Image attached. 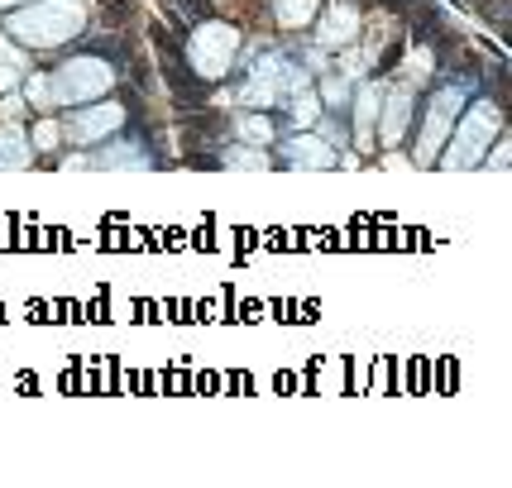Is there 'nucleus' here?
I'll return each instance as SVG.
<instances>
[{"label": "nucleus", "mask_w": 512, "mask_h": 488, "mask_svg": "<svg viewBox=\"0 0 512 488\" xmlns=\"http://www.w3.org/2000/svg\"><path fill=\"white\" fill-rule=\"evenodd\" d=\"M115 82V72L96 53H87V58H72V63H63L53 77H34L29 82V101L34 106H77V101H96V96H106Z\"/></svg>", "instance_id": "obj_1"}, {"label": "nucleus", "mask_w": 512, "mask_h": 488, "mask_svg": "<svg viewBox=\"0 0 512 488\" xmlns=\"http://www.w3.org/2000/svg\"><path fill=\"white\" fill-rule=\"evenodd\" d=\"M82 20H87V10L77 0H44V5L10 15V34L20 44H63L72 34H82Z\"/></svg>", "instance_id": "obj_2"}, {"label": "nucleus", "mask_w": 512, "mask_h": 488, "mask_svg": "<svg viewBox=\"0 0 512 488\" xmlns=\"http://www.w3.org/2000/svg\"><path fill=\"white\" fill-rule=\"evenodd\" d=\"M498 130H503V111L493 106V101H474V111L460 120V130H455V139H446V168L450 173H465V168H479L484 163V154H489V144L498 139Z\"/></svg>", "instance_id": "obj_3"}, {"label": "nucleus", "mask_w": 512, "mask_h": 488, "mask_svg": "<svg viewBox=\"0 0 512 488\" xmlns=\"http://www.w3.org/2000/svg\"><path fill=\"white\" fill-rule=\"evenodd\" d=\"M302 87H307V77H302V67L292 63V58L264 53L254 63V72L245 77V87H240V101L245 106H278L283 96H292V91H302Z\"/></svg>", "instance_id": "obj_4"}, {"label": "nucleus", "mask_w": 512, "mask_h": 488, "mask_svg": "<svg viewBox=\"0 0 512 488\" xmlns=\"http://www.w3.org/2000/svg\"><path fill=\"white\" fill-rule=\"evenodd\" d=\"M235 48H240V34L230 24H201L187 44V58H192V72L197 77H225L230 63H235Z\"/></svg>", "instance_id": "obj_5"}, {"label": "nucleus", "mask_w": 512, "mask_h": 488, "mask_svg": "<svg viewBox=\"0 0 512 488\" xmlns=\"http://www.w3.org/2000/svg\"><path fill=\"white\" fill-rule=\"evenodd\" d=\"M460 106H465V91H460V87H441L436 96H431V106H426V125H422V139H417V163H436V154L446 149L450 125H455Z\"/></svg>", "instance_id": "obj_6"}, {"label": "nucleus", "mask_w": 512, "mask_h": 488, "mask_svg": "<svg viewBox=\"0 0 512 488\" xmlns=\"http://www.w3.org/2000/svg\"><path fill=\"white\" fill-rule=\"evenodd\" d=\"M120 125H125V106L101 101V106H91V111L72 115V139H77V144H101V139H106V134H115Z\"/></svg>", "instance_id": "obj_7"}, {"label": "nucleus", "mask_w": 512, "mask_h": 488, "mask_svg": "<svg viewBox=\"0 0 512 488\" xmlns=\"http://www.w3.org/2000/svg\"><path fill=\"white\" fill-rule=\"evenodd\" d=\"M283 163L288 168H331L335 163V149L326 139H312V134H297L283 144Z\"/></svg>", "instance_id": "obj_8"}, {"label": "nucleus", "mask_w": 512, "mask_h": 488, "mask_svg": "<svg viewBox=\"0 0 512 488\" xmlns=\"http://www.w3.org/2000/svg\"><path fill=\"white\" fill-rule=\"evenodd\" d=\"M383 125H379V144H398L407 120H412V96L407 91H383Z\"/></svg>", "instance_id": "obj_9"}, {"label": "nucleus", "mask_w": 512, "mask_h": 488, "mask_svg": "<svg viewBox=\"0 0 512 488\" xmlns=\"http://www.w3.org/2000/svg\"><path fill=\"white\" fill-rule=\"evenodd\" d=\"M355 34H359V15L350 10V5L331 10V15H326V24L316 29V39H321V44H350Z\"/></svg>", "instance_id": "obj_10"}, {"label": "nucleus", "mask_w": 512, "mask_h": 488, "mask_svg": "<svg viewBox=\"0 0 512 488\" xmlns=\"http://www.w3.org/2000/svg\"><path fill=\"white\" fill-rule=\"evenodd\" d=\"M379 101H383L379 82H374V87H359V96H355V134H359V144H374V139H369V125H374V115H379Z\"/></svg>", "instance_id": "obj_11"}, {"label": "nucleus", "mask_w": 512, "mask_h": 488, "mask_svg": "<svg viewBox=\"0 0 512 488\" xmlns=\"http://www.w3.org/2000/svg\"><path fill=\"white\" fill-rule=\"evenodd\" d=\"M34 158V144L20 130H0V168H24Z\"/></svg>", "instance_id": "obj_12"}, {"label": "nucleus", "mask_w": 512, "mask_h": 488, "mask_svg": "<svg viewBox=\"0 0 512 488\" xmlns=\"http://www.w3.org/2000/svg\"><path fill=\"white\" fill-rule=\"evenodd\" d=\"M96 168H149V154L139 144H120V149H106V154L91 158Z\"/></svg>", "instance_id": "obj_13"}, {"label": "nucleus", "mask_w": 512, "mask_h": 488, "mask_svg": "<svg viewBox=\"0 0 512 488\" xmlns=\"http://www.w3.org/2000/svg\"><path fill=\"white\" fill-rule=\"evenodd\" d=\"M273 10H278V24H283V29H302V24H312L316 0H278Z\"/></svg>", "instance_id": "obj_14"}, {"label": "nucleus", "mask_w": 512, "mask_h": 488, "mask_svg": "<svg viewBox=\"0 0 512 488\" xmlns=\"http://www.w3.org/2000/svg\"><path fill=\"white\" fill-rule=\"evenodd\" d=\"M230 163L235 168H268V158L254 154V149H230Z\"/></svg>", "instance_id": "obj_15"}, {"label": "nucleus", "mask_w": 512, "mask_h": 488, "mask_svg": "<svg viewBox=\"0 0 512 488\" xmlns=\"http://www.w3.org/2000/svg\"><path fill=\"white\" fill-rule=\"evenodd\" d=\"M245 134L254 139V144H268V139H273V125H268V120H249Z\"/></svg>", "instance_id": "obj_16"}, {"label": "nucleus", "mask_w": 512, "mask_h": 488, "mask_svg": "<svg viewBox=\"0 0 512 488\" xmlns=\"http://www.w3.org/2000/svg\"><path fill=\"white\" fill-rule=\"evenodd\" d=\"M34 149H58V125H39V134H34Z\"/></svg>", "instance_id": "obj_17"}, {"label": "nucleus", "mask_w": 512, "mask_h": 488, "mask_svg": "<svg viewBox=\"0 0 512 488\" xmlns=\"http://www.w3.org/2000/svg\"><path fill=\"white\" fill-rule=\"evenodd\" d=\"M484 158H489V168H508V158H512L508 139H498V149H493V154H484Z\"/></svg>", "instance_id": "obj_18"}, {"label": "nucleus", "mask_w": 512, "mask_h": 488, "mask_svg": "<svg viewBox=\"0 0 512 488\" xmlns=\"http://www.w3.org/2000/svg\"><path fill=\"white\" fill-rule=\"evenodd\" d=\"M326 96H331V106H345V82H331V87H326Z\"/></svg>", "instance_id": "obj_19"}, {"label": "nucleus", "mask_w": 512, "mask_h": 488, "mask_svg": "<svg viewBox=\"0 0 512 488\" xmlns=\"http://www.w3.org/2000/svg\"><path fill=\"white\" fill-rule=\"evenodd\" d=\"M0 5H15V0H0Z\"/></svg>", "instance_id": "obj_20"}]
</instances>
